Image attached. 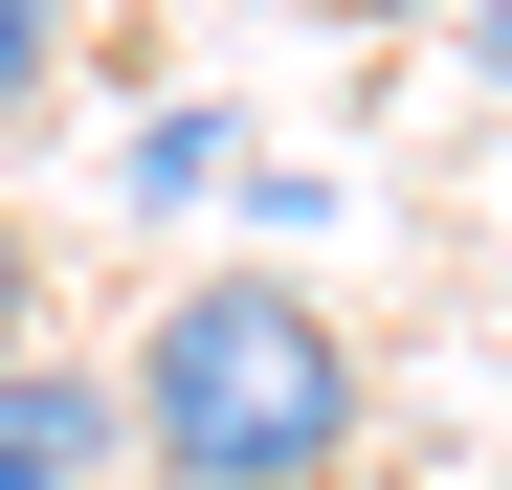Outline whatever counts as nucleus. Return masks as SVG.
Wrapping results in <instances>:
<instances>
[{"mask_svg":"<svg viewBox=\"0 0 512 490\" xmlns=\"http://www.w3.org/2000/svg\"><path fill=\"white\" fill-rule=\"evenodd\" d=\"M112 424L179 490H334L357 468V335H334L290 268H201L179 312H156V357H134Z\"/></svg>","mask_w":512,"mask_h":490,"instance_id":"nucleus-1","label":"nucleus"},{"mask_svg":"<svg viewBox=\"0 0 512 490\" xmlns=\"http://www.w3.org/2000/svg\"><path fill=\"white\" fill-rule=\"evenodd\" d=\"M134 424H112V379H67V357H23L0 379V490H90Z\"/></svg>","mask_w":512,"mask_h":490,"instance_id":"nucleus-2","label":"nucleus"},{"mask_svg":"<svg viewBox=\"0 0 512 490\" xmlns=\"http://www.w3.org/2000/svg\"><path fill=\"white\" fill-rule=\"evenodd\" d=\"M223 156H245V134H223V112H134V201H156V223H179V201H201V179H223Z\"/></svg>","mask_w":512,"mask_h":490,"instance_id":"nucleus-3","label":"nucleus"},{"mask_svg":"<svg viewBox=\"0 0 512 490\" xmlns=\"http://www.w3.org/2000/svg\"><path fill=\"white\" fill-rule=\"evenodd\" d=\"M23 357H45V245L0 223V379H23Z\"/></svg>","mask_w":512,"mask_h":490,"instance_id":"nucleus-4","label":"nucleus"},{"mask_svg":"<svg viewBox=\"0 0 512 490\" xmlns=\"http://www.w3.org/2000/svg\"><path fill=\"white\" fill-rule=\"evenodd\" d=\"M45 67H67V0H0V112H23Z\"/></svg>","mask_w":512,"mask_h":490,"instance_id":"nucleus-5","label":"nucleus"},{"mask_svg":"<svg viewBox=\"0 0 512 490\" xmlns=\"http://www.w3.org/2000/svg\"><path fill=\"white\" fill-rule=\"evenodd\" d=\"M468 67H490V90H512V0H468Z\"/></svg>","mask_w":512,"mask_h":490,"instance_id":"nucleus-6","label":"nucleus"},{"mask_svg":"<svg viewBox=\"0 0 512 490\" xmlns=\"http://www.w3.org/2000/svg\"><path fill=\"white\" fill-rule=\"evenodd\" d=\"M334 23H468V0H334Z\"/></svg>","mask_w":512,"mask_h":490,"instance_id":"nucleus-7","label":"nucleus"}]
</instances>
